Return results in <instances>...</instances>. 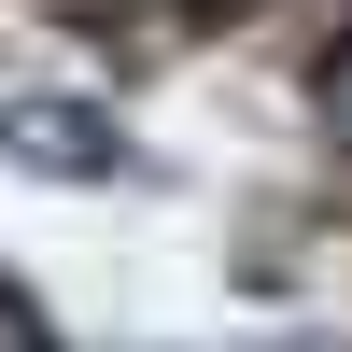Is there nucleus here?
<instances>
[{
  "label": "nucleus",
  "instance_id": "obj_1",
  "mask_svg": "<svg viewBox=\"0 0 352 352\" xmlns=\"http://www.w3.org/2000/svg\"><path fill=\"white\" fill-rule=\"evenodd\" d=\"M0 155L99 184V169H127V141H113V113H85V99H0Z\"/></svg>",
  "mask_w": 352,
  "mask_h": 352
},
{
  "label": "nucleus",
  "instance_id": "obj_2",
  "mask_svg": "<svg viewBox=\"0 0 352 352\" xmlns=\"http://www.w3.org/2000/svg\"><path fill=\"white\" fill-rule=\"evenodd\" d=\"M310 99H324V127L352 141V28H338V56H324V71H310Z\"/></svg>",
  "mask_w": 352,
  "mask_h": 352
},
{
  "label": "nucleus",
  "instance_id": "obj_3",
  "mask_svg": "<svg viewBox=\"0 0 352 352\" xmlns=\"http://www.w3.org/2000/svg\"><path fill=\"white\" fill-rule=\"evenodd\" d=\"M0 352H56V324H43V310L14 296V282H0Z\"/></svg>",
  "mask_w": 352,
  "mask_h": 352
}]
</instances>
